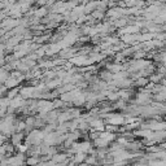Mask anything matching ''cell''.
<instances>
[{
  "mask_svg": "<svg viewBox=\"0 0 166 166\" xmlns=\"http://www.w3.org/2000/svg\"><path fill=\"white\" fill-rule=\"evenodd\" d=\"M150 100H152V92L143 88V90L139 91L135 102H136V104H140V105H147V104H149V102H150Z\"/></svg>",
  "mask_w": 166,
  "mask_h": 166,
  "instance_id": "cell-1",
  "label": "cell"
},
{
  "mask_svg": "<svg viewBox=\"0 0 166 166\" xmlns=\"http://www.w3.org/2000/svg\"><path fill=\"white\" fill-rule=\"evenodd\" d=\"M140 29L136 26V25H130V26H123V27H119V31H118V36L123 35V34H135V33H139Z\"/></svg>",
  "mask_w": 166,
  "mask_h": 166,
  "instance_id": "cell-2",
  "label": "cell"
},
{
  "mask_svg": "<svg viewBox=\"0 0 166 166\" xmlns=\"http://www.w3.org/2000/svg\"><path fill=\"white\" fill-rule=\"evenodd\" d=\"M8 164L11 165H21V164H25V156L23 153H18L16 156H12V157L8 158Z\"/></svg>",
  "mask_w": 166,
  "mask_h": 166,
  "instance_id": "cell-3",
  "label": "cell"
},
{
  "mask_svg": "<svg viewBox=\"0 0 166 166\" xmlns=\"http://www.w3.org/2000/svg\"><path fill=\"white\" fill-rule=\"evenodd\" d=\"M19 82H21V81L17 79V78H14V77H11V75H9V77L7 78V81L4 82V86H5L8 90H11V88H14V87H17Z\"/></svg>",
  "mask_w": 166,
  "mask_h": 166,
  "instance_id": "cell-4",
  "label": "cell"
},
{
  "mask_svg": "<svg viewBox=\"0 0 166 166\" xmlns=\"http://www.w3.org/2000/svg\"><path fill=\"white\" fill-rule=\"evenodd\" d=\"M126 67L125 65H121L119 62H113V64H108L106 65V70H109L110 73H117L121 70H125Z\"/></svg>",
  "mask_w": 166,
  "mask_h": 166,
  "instance_id": "cell-5",
  "label": "cell"
},
{
  "mask_svg": "<svg viewBox=\"0 0 166 166\" xmlns=\"http://www.w3.org/2000/svg\"><path fill=\"white\" fill-rule=\"evenodd\" d=\"M108 144H109V141L100 138V136H97V138L94 139V145L96 148H106L108 147Z\"/></svg>",
  "mask_w": 166,
  "mask_h": 166,
  "instance_id": "cell-6",
  "label": "cell"
},
{
  "mask_svg": "<svg viewBox=\"0 0 166 166\" xmlns=\"http://www.w3.org/2000/svg\"><path fill=\"white\" fill-rule=\"evenodd\" d=\"M52 156H53V157H51V158H52V161L55 164H62L67 157H69L66 153H55V154H52Z\"/></svg>",
  "mask_w": 166,
  "mask_h": 166,
  "instance_id": "cell-7",
  "label": "cell"
},
{
  "mask_svg": "<svg viewBox=\"0 0 166 166\" xmlns=\"http://www.w3.org/2000/svg\"><path fill=\"white\" fill-rule=\"evenodd\" d=\"M87 157V153L83 152H75V156L73 157V164H83Z\"/></svg>",
  "mask_w": 166,
  "mask_h": 166,
  "instance_id": "cell-8",
  "label": "cell"
},
{
  "mask_svg": "<svg viewBox=\"0 0 166 166\" xmlns=\"http://www.w3.org/2000/svg\"><path fill=\"white\" fill-rule=\"evenodd\" d=\"M23 140V134H21V133H13L12 134V139H11V143L13 144V145H17V144H19L21 141Z\"/></svg>",
  "mask_w": 166,
  "mask_h": 166,
  "instance_id": "cell-9",
  "label": "cell"
},
{
  "mask_svg": "<svg viewBox=\"0 0 166 166\" xmlns=\"http://www.w3.org/2000/svg\"><path fill=\"white\" fill-rule=\"evenodd\" d=\"M148 82H149V79L147 77H138L135 79V82H133V85L136 86V87H144Z\"/></svg>",
  "mask_w": 166,
  "mask_h": 166,
  "instance_id": "cell-10",
  "label": "cell"
},
{
  "mask_svg": "<svg viewBox=\"0 0 166 166\" xmlns=\"http://www.w3.org/2000/svg\"><path fill=\"white\" fill-rule=\"evenodd\" d=\"M112 23H113V26L114 27H123V26H126L127 25V21H126V19L123 18V16L122 17H119V18H116V19H113V21H112Z\"/></svg>",
  "mask_w": 166,
  "mask_h": 166,
  "instance_id": "cell-11",
  "label": "cell"
},
{
  "mask_svg": "<svg viewBox=\"0 0 166 166\" xmlns=\"http://www.w3.org/2000/svg\"><path fill=\"white\" fill-rule=\"evenodd\" d=\"M153 99H154L156 101L164 102V101H165V99H166V92H165V90H161V91H158V92H154Z\"/></svg>",
  "mask_w": 166,
  "mask_h": 166,
  "instance_id": "cell-12",
  "label": "cell"
},
{
  "mask_svg": "<svg viewBox=\"0 0 166 166\" xmlns=\"http://www.w3.org/2000/svg\"><path fill=\"white\" fill-rule=\"evenodd\" d=\"M47 9L46 8H38V9H35V11H34V16L35 17H38V18H42V17H46L47 16Z\"/></svg>",
  "mask_w": 166,
  "mask_h": 166,
  "instance_id": "cell-13",
  "label": "cell"
},
{
  "mask_svg": "<svg viewBox=\"0 0 166 166\" xmlns=\"http://www.w3.org/2000/svg\"><path fill=\"white\" fill-rule=\"evenodd\" d=\"M147 164L150 165V166H165L166 165V161L165 160L158 161V158H154V160H148Z\"/></svg>",
  "mask_w": 166,
  "mask_h": 166,
  "instance_id": "cell-14",
  "label": "cell"
},
{
  "mask_svg": "<svg viewBox=\"0 0 166 166\" xmlns=\"http://www.w3.org/2000/svg\"><path fill=\"white\" fill-rule=\"evenodd\" d=\"M9 77V73L5 67H2L0 66V83H4L7 81V78Z\"/></svg>",
  "mask_w": 166,
  "mask_h": 166,
  "instance_id": "cell-15",
  "label": "cell"
},
{
  "mask_svg": "<svg viewBox=\"0 0 166 166\" xmlns=\"http://www.w3.org/2000/svg\"><path fill=\"white\" fill-rule=\"evenodd\" d=\"M100 78H101V79H104L105 82H109V81H112V73H110L109 70L101 71V74H100Z\"/></svg>",
  "mask_w": 166,
  "mask_h": 166,
  "instance_id": "cell-16",
  "label": "cell"
},
{
  "mask_svg": "<svg viewBox=\"0 0 166 166\" xmlns=\"http://www.w3.org/2000/svg\"><path fill=\"white\" fill-rule=\"evenodd\" d=\"M34 123H35V118L34 117H29V118L25 121V125H26V130H30L34 127Z\"/></svg>",
  "mask_w": 166,
  "mask_h": 166,
  "instance_id": "cell-17",
  "label": "cell"
},
{
  "mask_svg": "<svg viewBox=\"0 0 166 166\" xmlns=\"http://www.w3.org/2000/svg\"><path fill=\"white\" fill-rule=\"evenodd\" d=\"M16 148H17V150H18L19 153H25V152H27L30 147H29L27 144H21V143H19V144L16 145Z\"/></svg>",
  "mask_w": 166,
  "mask_h": 166,
  "instance_id": "cell-18",
  "label": "cell"
},
{
  "mask_svg": "<svg viewBox=\"0 0 166 166\" xmlns=\"http://www.w3.org/2000/svg\"><path fill=\"white\" fill-rule=\"evenodd\" d=\"M92 18H104V11H100V9H95L92 12Z\"/></svg>",
  "mask_w": 166,
  "mask_h": 166,
  "instance_id": "cell-19",
  "label": "cell"
},
{
  "mask_svg": "<svg viewBox=\"0 0 166 166\" xmlns=\"http://www.w3.org/2000/svg\"><path fill=\"white\" fill-rule=\"evenodd\" d=\"M104 129L106 130V131H110V133H117L118 131V129H119V126H117V125H105L104 126Z\"/></svg>",
  "mask_w": 166,
  "mask_h": 166,
  "instance_id": "cell-20",
  "label": "cell"
},
{
  "mask_svg": "<svg viewBox=\"0 0 166 166\" xmlns=\"http://www.w3.org/2000/svg\"><path fill=\"white\" fill-rule=\"evenodd\" d=\"M40 162V160H39L38 157H35V156H31L30 158L25 160V164H29V165H35V164H39Z\"/></svg>",
  "mask_w": 166,
  "mask_h": 166,
  "instance_id": "cell-21",
  "label": "cell"
},
{
  "mask_svg": "<svg viewBox=\"0 0 166 166\" xmlns=\"http://www.w3.org/2000/svg\"><path fill=\"white\" fill-rule=\"evenodd\" d=\"M19 94V88H18V86L17 87H14V88H11V91H9V94L7 97H9V99H13L14 96H17Z\"/></svg>",
  "mask_w": 166,
  "mask_h": 166,
  "instance_id": "cell-22",
  "label": "cell"
},
{
  "mask_svg": "<svg viewBox=\"0 0 166 166\" xmlns=\"http://www.w3.org/2000/svg\"><path fill=\"white\" fill-rule=\"evenodd\" d=\"M53 66H56V64H55V61H44V62H40L39 64V67H53Z\"/></svg>",
  "mask_w": 166,
  "mask_h": 166,
  "instance_id": "cell-23",
  "label": "cell"
},
{
  "mask_svg": "<svg viewBox=\"0 0 166 166\" xmlns=\"http://www.w3.org/2000/svg\"><path fill=\"white\" fill-rule=\"evenodd\" d=\"M16 126V131H18V133H21L22 130H26V125H25V121H22V122H18L17 125H14Z\"/></svg>",
  "mask_w": 166,
  "mask_h": 166,
  "instance_id": "cell-24",
  "label": "cell"
},
{
  "mask_svg": "<svg viewBox=\"0 0 166 166\" xmlns=\"http://www.w3.org/2000/svg\"><path fill=\"white\" fill-rule=\"evenodd\" d=\"M139 0H123L125 7H135Z\"/></svg>",
  "mask_w": 166,
  "mask_h": 166,
  "instance_id": "cell-25",
  "label": "cell"
},
{
  "mask_svg": "<svg viewBox=\"0 0 166 166\" xmlns=\"http://www.w3.org/2000/svg\"><path fill=\"white\" fill-rule=\"evenodd\" d=\"M7 140V138H5V135H3V134H0V145L2 144H4V141Z\"/></svg>",
  "mask_w": 166,
  "mask_h": 166,
  "instance_id": "cell-26",
  "label": "cell"
},
{
  "mask_svg": "<svg viewBox=\"0 0 166 166\" xmlns=\"http://www.w3.org/2000/svg\"><path fill=\"white\" fill-rule=\"evenodd\" d=\"M8 88H7V87L5 86H2V87H0V96H2L3 94H4V92H5Z\"/></svg>",
  "mask_w": 166,
  "mask_h": 166,
  "instance_id": "cell-27",
  "label": "cell"
},
{
  "mask_svg": "<svg viewBox=\"0 0 166 166\" xmlns=\"http://www.w3.org/2000/svg\"><path fill=\"white\" fill-rule=\"evenodd\" d=\"M36 3L39 5H44V4H47V0H36Z\"/></svg>",
  "mask_w": 166,
  "mask_h": 166,
  "instance_id": "cell-28",
  "label": "cell"
},
{
  "mask_svg": "<svg viewBox=\"0 0 166 166\" xmlns=\"http://www.w3.org/2000/svg\"><path fill=\"white\" fill-rule=\"evenodd\" d=\"M8 3L9 4H14V3H17V0H8Z\"/></svg>",
  "mask_w": 166,
  "mask_h": 166,
  "instance_id": "cell-29",
  "label": "cell"
},
{
  "mask_svg": "<svg viewBox=\"0 0 166 166\" xmlns=\"http://www.w3.org/2000/svg\"><path fill=\"white\" fill-rule=\"evenodd\" d=\"M148 2H150V3H153V2H154V0H148ZM156 2H157V0H156Z\"/></svg>",
  "mask_w": 166,
  "mask_h": 166,
  "instance_id": "cell-30",
  "label": "cell"
}]
</instances>
